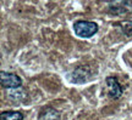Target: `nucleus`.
I'll list each match as a JSON object with an SVG mask.
<instances>
[{
    "label": "nucleus",
    "instance_id": "obj_5",
    "mask_svg": "<svg viewBox=\"0 0 132 120\" xmlns=\"http://www.w3.org/2000/svg\"><path fill=\"white\" fill-rule=\"evenodd\" d=\"M106 83V91L108 95L114 100H118L119 97L122 95V88L119 83V80L115 77H108L105 79Z\"/></svg>",
    "mask_w": 132,
    "mask_h": 120
},
{
    "label": "nucleus",
    "instance_id": "obj_7",
    "mask_svg": "<svg viewBox=\"0 0 132 120\" xmlns=\"http://www.w3.org/2000/svg\"><path fill=\"white\" fill-rule=\"evenodd\" d=\"M0 120H23V114L16 111L3 112L0 115Z\"/></svg>",
    "mask_w": 132,
    "mask_h": 120
},
{
    "label": "nucleus",
    "instance_id": "obj_4",
    "mask_svg": "<svg viewBox=\"0 0 132 120\" xmlns=\"http://www.w3.org/2000/svg\"><path fill=\"white\" fill-rule=\"evenodd\" d=\"M109 12L113 15H127L132 12V0H120L110 5Z\"/></svg>",
    "mask_w": 132,
    "mask_h": 120
},
{
    "label": "nucleus",
    "instance_id": "obj_6",
    "mask_svg": "<svg viewBox=\"0 0 132 120\" xmlns=\"http://www.w3.org/2000/svg\"><path fill=\"white\" fill-rule=\"evenodd\" d=\"M39 120H60V113L52 107H48L39 113Z\"/></svg>",
    "mask_w": 132,
    "mask_h": 120
},
{
    "label": "nucleus",
    "instance_id": "obj_3",
    "mask_svg": "<svg viewBox=\"0 0 132 120\" xmlns=\"http://www.w3.org/2000/svg\"><path fill=\"white\" fill-rule=\"evenodd\" d=\"M70 77V81L75 84H82L88 81L92 78V73H90L89 68L87 66H80L77 67L75 70H72V73L69 75Z\"/></svg>",
    "mask_w": 132,
    "mask_h": 120
},
{
    "label": "nucleus",
    "instance_id": "obj_8",
    "mask_svg": "<svg viewBox=\"0 0 132 120\" xmlns=\"http://www.w3.org/2000/svg\"><path fill=\"white\" fill-rule=\"evenodd\" d=\"M99 1H104V3H115L118 0H99Z\"/></svg>",
    "mask_w": 132,
    "mask_h": 120
},
{
    "label": "nucleus",
    "instance_id": "obj_2",
    "mask_svg": "<svg viewBox=\"0 0 132 120\" xmlns=\"http://www.w3.org/2000/svg\"><path fill=\"white\" fill-rule=\"evenodd\" d=\"M0 84L4 89H17L21 88L22 80L15 73L9 72H1L0 73Z\"/></svg>",
    "mask_w": 132,
    "mask_h": 120
},
{
    "label": "nucleus",
    "instance_id": "obj_1",
    "mask_svg": "<svg viewBox=\"0 0 132 120\" xmlns=\"http://www.w3.org/2000/svg\"><path fill=\"white\" fill-rule=\"evenodd\" d=\"M75 34L80 38H90L98 32V26L94 22L88 21H78L73 26Z\"/></svg>",
    "mask_w": 132,
    "mask_h": 120
}]
</instances>
